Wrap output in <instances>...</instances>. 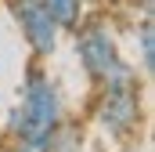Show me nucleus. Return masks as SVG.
Masks as SVG:
<instances>
[{"label":"nucleus","instance_id":"1","mask_svg":"<svg viewBox=\"0 0 155 152\" xmlns=\"http://www.w3.org/2000/svg\"><path fill=\"white\" fill-rule=\"evenodd\" d=\"M61 123H65L61 87L54 83V76L47 73L43 62L29 58V65L22 73L18 105L7 116L11 152H51L58 130H61Z\"/></svg>","mask_w":155,"mask_h":152},{"label":"nucleus","instance_id":"2","mask_svg":"<svg viewBox=\"0 0 155 152\" xmlns=\"http://www.w3.org/2000/svg\"><path fill=\"white\" fill-rule=\"evenodd\" d=\"M69 36H72L76 62H79V69L87 73L90 87H101V83H112V80H123V76L137 73V65L126 62V54H123L116 26L101 11H90Z\"/></svg>","mask_w":155,"mask_h":152},{"label":"nucleus","instance_id":"3","mask_svg":"<svg viewBox=\"0 0 155 152\" xmlns=\"http://www.w3.org/2000/svg\"><path fill=\"white\" fill-rule=\"evenodd\" d=\"M90 123L108 141H134L144 127V80L130 73L123 80L101 83L90 94Z\"/></svg>","mask_w":155,"mask_h":152},{"label":"nucleus","instance_id":"4","mask_svg":"<svg viewBox=\"0 0 155 152\" xmlns=\"http://www.w3.org/2000/svg\"><path fill=\"white\" fill-rule=\"evenodd\" d=\"M15 29L22 33V43L29 47V58L36 62H47L54 58V51L61 47V26L51 18V11L40 4V0H4Z\"/></svg>","mask_w":155,"mask_h":152},{"label":"nucleus","instance_id":"5","mask_svg":"<svg viewBox=\"0 0 155 152\" xmlns=\"http://www.w3.org/2000/svg\"><path fill=\"white\" fill-rule=\"evenodd\" d=\"M134 51H137V58H141V80H152L155 73V15H141L137 22H134Z\"/></svg>","mask_w":155,"mask_h":152},{"label":"nucleus","instance_id":"6","mask_svg":"<svg viewBox=\"0 0 155 152\" xmlns=\"http://www.w3.org/2000/svg\"><path fill=\"white\" fill-rule=\"evenodd\" d=\"M40 4L51 11V18L61 26V33H65V36L76 29L83 18H87V7H83L79 0H40Z\"/></svg>","mask_w":155,"mask_h":152},{"label":"nucleus","instance_id":"7","mask_svg":"<svg viewBox=\"0 0 155 152\" xmlns=\"http://www.w3.org/2000/svg\"><path fill=\"white\" fill-rule=\"evenodd\" d=\"M134 15H155V0H130Z\"/></svg>","mask_w":155,"mask_h":152},{"label":"nucleus","instance_id":"8","mask_svg":"<svg viewBox=\"0 0 155 152\" xmlns=\"http://www.w3.org/2000/svg\"><path fill=\"white\" fill-rule=\"evenodd\" d=\"M79 4H83V7H87V15H90V11H105V7H112L116 0H79Z\"/></svg>","mask_w":155,"mask_h":152}]
</instances>
